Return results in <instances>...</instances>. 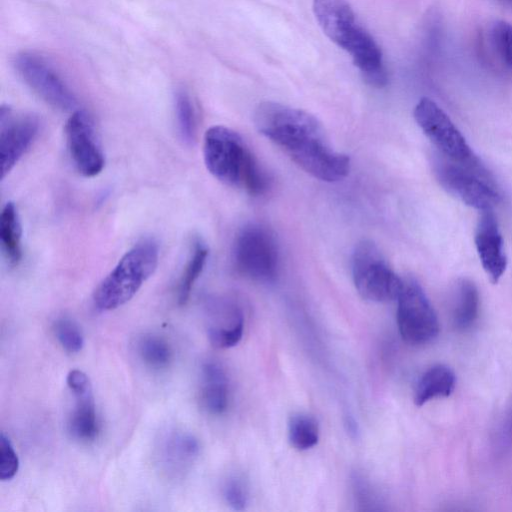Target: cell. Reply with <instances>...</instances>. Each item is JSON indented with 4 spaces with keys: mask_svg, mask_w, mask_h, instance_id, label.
<instances>
[{
    "mask_svg": "<svg viewBox=\"0 0 512 512\" xmlns=\"http://www.w3.org/2000/svg\"><path fill=\"white\" fill-rule=\"evenodd\" d=\"M434 169L440 184L466 205L482 212L500 202L497 185L486 168L466 167L440 155Z\"/></svg>",
    "mask_w": 512,
    "mask_h": 512,
    "instance_id": "52a82bcc",
    "label": "cell"
},
{
    "mask_svg": "<svg viewBox=\"0 0 512 512\" xmlns=\"http://www.w3.org/2000/svg\"><path fill=\"white\" fill-rule=\"evenodd\" d=\"M499 3L512 7V0H496Z\"/></svg>",
    "mask_w": 512,
    "mask_h": 512,
    "instance_id": "f1b7e54d",
    "label": "cell"
},
{
    "mask_svg": "<svg viewBox=\"0 0 512 512\" xmlns=\"http://www.w3.org/2000/svg\"><path fill=\"white\" fill-rule=\"evenodd\" d=\"M414 118L440 155L466 167L485 168L450 117L433 100L421 98L414 108Z\"/></svg>",
    "mask_w": 512,
    "mask_h": 512,
    "instance_id": "ba28073f",
    "label": "cell"
},
{
    "mask_svg": "<svg viewBox=\"0 0 512 512\" xmlns=\"http://www.w3.org/2000/svg\"><path fill=\"white\" fill-rule=\"evenodd\" d=\"M454 387L453 371L443 364L434 365L426 370L417 382L414 403L422 406L432 399L448 397Z\"/></svg>",
    "mask_w": 512,
    "mask_h": 512,
    "instance_id": "e0dca14e",
    "label": "cell"
},
{
    "mask_svg": "<svg viewBox=\"0 0 512 512\" xmlns=\"http://www.w3.org/2000/svg\"><path fill=\"white\" fill-rule=\"evenodd\" d=\"M397 302V324L404 341L412 345H421L437 337L439 333L437 315L425 292L416 281L403 282Z\"/></svg>",
    "mask_w": 512,
    "mask_h": 512,
    "instance_id": "9c48e42d",
    "label": "cell"
},
{
    "mask_svg": "<svg viewBox=\"0 0 512 512\" xmlns=\"http://www.w3.org/2000/svg\"><path fill=\"white\" fill-rule=\"evenodd\" d=\"M54 335L64 350L78 353L84 346V336L75 321L67 317L57 319L53 324Z\"/></svg>",
    "mask_w": 512,
    "mask_h": 512,
    "instance_id": "484cf974",
    "label": "cell"
},
{
    "mask_svg": "<svg viewBox=\"0 0 512 512\" xmlns=\"http://www.w3.org/2000/svg\"><path fill=\"white\" fill-rule=\"evenodd\" d=\"M19 458L9 438L0 434V480L14 478L19 470Z\"/></svg>",
    "mask_w": 512,
    "mask_h": 512,
    "instance_id": "4316f807",
    "label": "cell"
},
{
    "mask_svg": "<svg viewBox=\"0 0 512 512\" xmlns=\"http://www.w3.org/2000/svg\"><path fill=\"white\" fill-rule=\"evenodd\" d=\"M204 162L208 171L222 183L240 187L253 196L264 194L270 179L257 159L234 130L210 127L203 142Z\"/></svg>",
    "mask_w": 512,
    "mask_h": 512,
    "instance_id": "7a4b0ae2",
    "label": "cell"
},
{
    "mask_svg": "<svg viewBox=\"0 0 512 512\" xmlns=\"http://www.w3.org/2000/svg\"><path fill=\"white\" fill-rule=\"evenodd\" d=\"M136 353L145 366L156 371L167 368L173 358L168 342L152 333L143 334L137 339Z\"/></svg>",
    "mask_w": 512,
    "mask_h": 512,
    "instance_id": "44dd1931",
    "label": "cell"
},
{
    "mask_svg": "<svg viewBox=\"0 0 512 512\" xmlns=\"http://www.w3.org/2000/svg\"><path fill=\"white\" fill-rule=\"evenodd\" d=\"M208 254L209 250L206 244L201 239H196L178 285L180 305H184L188 301L195 282L204 270Z\"/></svg>",
    "mask_w": 512,
    "mask_h": 512,
    "instance_id": "7402d4cb",
    "label": "cell"
},
{
    "mask_svg": "<svg viewBox=\"0 0 512 512\" xmlns=\"http://www.w3.org/2000/svg\"><path fill=\"white\" fill-rule=\"evenodd\" d=\"M209 314L207 334L211 344L222 349L235 346L244 331V317L238 305L216 300L210 304Z\"/></svg>",
    "mask_w": 512,
    "mask_h": 512,
    "instance_id": "5bb4252c",
    "label": "cell"
},
{
    "mask_svg": "<svg viewBox=\"0 0 512 512\" xmlns=\"http://www.w3.org/2000/svg\"><path fill=\"white\" fill-rule=\"evenodd\" d=\"M14 65L24 82L52 107L71 111L77 106L75 95L40 55L21 52Z\"/></svg>",
    "mask_w": 512,
    "mask_h": 512,
    "instance_id": "30bf717a",
    "label": "cell"
},
{
    "mask_svg": "<svg viewBox=\"0 0 512 512\" xmlns=\"http://www.w3.org/2000/svg\"><path fill=\"white\" fill-rule=\"evenodd\" d=\"M65 137L71 160L77 171L85 177H94L104 168L105 159L97 141L90 116L75 110L65 124Z\"/></svg>",
    "mask_w": 512,
    "mask_h": 512,
    "instance_id": "8fae6325",
    "label": "cell"
},
{
    "mask_svg": "<svg viewBox=\"0 0 512 512\" xmlns=\"http://www.w3.org/2000/svg\"><path fill=\"white\" fill-rule=\"evenodd\" d=\"M72 394L75 405L68 419V431L74 439L90 442L99 431L92 387Z\"/></svg>",
    "mask_w": 512,
    "mask_h": 512,
    "instance_id": "2e32d148",
    "label": "cell"
},
{
    "mask_svg": "<svg viewBox=\"0 0 512 512\" xmlns=\"http://www.w3.org/2000/svg\"><path fill=\"white\" fill-rule=\"evenodd\" d=\"M175 114L181 139L190 144L196 134V114L190 96L184 90H179L175 97Z\"/></svg>",
    "mask_w": 512,
    "mask_h": 512,
    "instance_id": "d4e9b609",
    "label": "cell"
},
{
    "mask_svg": "<svg viewBox=\"0 0 512 512\" xmlns=\"http://www.w3.org/2000/svg\"><path fill=\"white\" fill-rule=\"evenodd\" d=\"M352 276L360 296L378 303L397 300L404 282L370 240H362L356 245L352 256Z\"/></svg>",
    "mask_w": 512,
    "mask_h": 512,
    "instance_id": "8992f818",
    "label": "cell"
},
{
    "mask_svg": "<svg viewBox=\"0 0 512 512\" xmlns=\"http://www.w3.org/2000/svg\"><path fill=\"white\" fill-rule=\"evenodd\" d=\"M22 228L14 203L8 202L0 215V239L2 250L10 266H17L22 258Z\"/></svg>",
    "mask_w": 512,
    "mask_h": 512,
    "instance_id": "ac0fdd59",
    "label": "cell"
},
{
    "mask_svg": "<svg viewBox=\"0 0 512 512\" xmlns=\"http://www.w3.org/2000/svg\"><path fill=\"white\" fill-rule=\"evenodd\" d=\"M475 246L482 267L497 283L507 267V257L497 219L492 210L481 212L475 233Z\"/></svg>",
    "mask_w": 512,
    "mask_h": 512,
    "instance_id": "4fadbf2b",
    "label": "cell"
},
{
    "mask_svg": "<svg viewBox=\"0 0 512 512\" xmlns=\"http://www.w3.org/2000/svg\"><path fill=\"white\" fill-rule=\"evenodd\" d=\"M233 262L238 273L248 279L273 281L279 270V250L272 231L257 223L244 226L234 242Z\"/></svg>",
    "mask_w": 512,
    "mask_h": 512,
    "instance_id": "5b68a950",
    "label": "cell"
},
{
    "mask_svg": "<svg viewBox=\"0 0 512 512\" xmlns=\"http://www.w3.org/2000/svg\"><path fill=\"white\" fill-rule=\"evenodd\" d=\"M288 437L291 445L300 451L314 447L319 440L317 421L307 414L293 415L288 425Z\"/></svg>",
    "mask_w": 512,
    "mask_h": 512,
    "instance_id": "cb8c5ba5",
    "label": "cell"
},
{
    "mask_svg": "<svg viewBox=\"0 0 512 512\" xmlns=\"http://www.w3.org/2000/svg\"><path fill=\"white\" fill-rule=\"evenodd\" d=\"M200 401L202 407L212 415H221L228 407V379L218 363L206 362L201 368Z\"/></svg>",
    "mask_w": 512,
    "mask_h": 512,
    "instance_id": "9a60e30c",
    "label": "cell"
},
{
    "mask_svg": "<svg viewBox=\"0 0 512 512\" xmlns=\"http://www.w3.org/2000/svg\"><path fill=\"white\" fill-rule=\"evenodd\" d=\"M254 123L261 134L311 176L337 182L348 175L349 157L333 149L324 127L312 114L264 101L255 109Z\"/></svg>",
    "mask_w": 512,
    "mask_h": 512,
    "instance_id": "6da1fadb",
    "label": "cell"
},
{
    "mask_svg": "<svg viewBox=\"0 0 512 512\" xmlns=\"http://www.w3.org/2000/svg\"><path fill=\"white\" fill-rule=\"evenodd\" d=\"M488 45L496 60L512 72V24L498 20L488 30Z\"/></svg>",
    "mask_w": 512,
    "mask_h": 512,
    "instance_id": "603a6c76",
    "label": "cell"
},
{
    "mask_svg": "<svg viewBox=\"0 0 512 512\" xmlns=\"http://www.w3.org/2000/svg\"><path fill=\"white\" fill-rule=\"evenodd\" d=\"M158 259L155 240L145 238L137 242L97 286L93 295L95 306L102 311H111L130 301L154 273Z\"/></svg>",
    "mask_w": 512,
    "mask_h": 512,
    "instance_id": "3957f363",
    "label": "cell"
},
{
    "mask_svg": "<svg viewBox=\"0 0 512 512\" xmlns=\"http://www.w3.org/2000/svg\"><path fill=\"white\" fill-rule=\"evenodd\" d=\"M163 459L173 471H182L199 453L197 439L188 433L177 432L168 437L163 447Z\"/></svg>",
    "mask_w": 512,
    "mask_h": 512,
    "instance_id": "ffe728a7",
    "label": "cell"
},
{
    "mask_svg": "<svg viewBox=\"0 0 512 512\" xmlns=\"http://www.w3.org/2000/svg\"><path fill=\"white\" fill-rule=\"evenodd\" d=\"M39 120L30 114L15 116L8 107L0 109V162L3 179L31 146Z\"/></svg>",
    "mask_w": 512,
    "mask_h": 512,
    "instance_id": "7c38bea8",
    "label": "cell"
},
{
    "mask_svg": "<svg viewBox=\"0 0 512 512\" xmlns=\"http://www.w3.org/2000/svg\"><path fill=\"white\" fill-rule=\"evenodd\" d=\"M315 18L326 36L347 51L353 62L376 56L380 47L360 25L348 0H313Z\"/></svg>",
    "mask_w": 512,
    "mask_h": 512,
    "instance_id": "277c9868",
    "label": "cell"
},
{
    "mask_svg": "<svg viewBox=\"0 0 512 512\" xmlns=\"http://www.w3.org/2000/svg\"><path fill=\"white\" fill-rule=\"evenodd\" d=\"M223 496L232 509L244 510L248 503V492L243 479L237 476L227 479L223 486Z\"/></svg>",
    "mask_w": 512,
    "mask_h": 512,
    "instance_id": "83f0119b",
    "label": "cell"
},
{
    "mask_svg": "<svg viewBox=\"0 0 512 512\" xmlns=\"http://www.w3.org/2000/svg\"><path fill=\"white\" fill-rule=\"evenodd\" d=\"M479 313V292L475 284L462 279L457 283L452 311L453 324L458 330L470 328Z\"/></svg>",
    "mask_w": 512,
    "mask_h": 512,
    "instance_id": "d6986e66",
    "label": "cell"
}]
</instances>
